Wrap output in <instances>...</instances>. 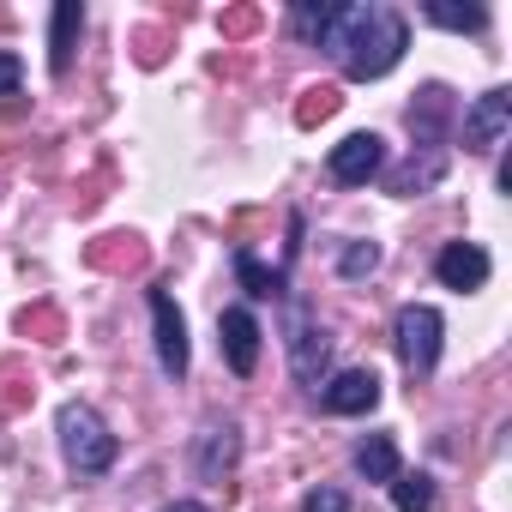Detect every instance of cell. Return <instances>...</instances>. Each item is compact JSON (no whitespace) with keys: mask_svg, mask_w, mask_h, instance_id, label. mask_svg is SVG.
<instances>
[{"mask_svg":"<svg viewBox=\"0 0 512 512\" xmlns=\"http://www.w3.org/2000/svg\"><path fill=\"white\" fill-rule=\"evenodd\" d=\"M326 49L344 61L350 79L368 85V79H386V73L404 61V49H410V25H404L392 7H338V25H332Z\"/></svg>","mask_w":512,"mask_h":512,"instance_id":"1","label":"cell"},{"mask_svg":"<svg viewBox=\"0 0 512 512\" xmlns=\"http://www.w3.org/2000/svg\"><path fill=\"white\" fill-rule=\"evenodd\" d=\"M55 428H61V452H67V464L79 476H103L115 464V452H121V440L109 434V422L91 404H61V422Z\"/></svg>","mask_w":512,"mask_h":512,"instance_id":"2","label":"cell"},{"mask_svg":"<svg viewBox=\"0 0 512 512\" xmlns=\"http://www.w3.org/2000/svg\"><path fill=\"white\" fill-rule=\"evenodd\" d=\"M392 338H398V356H404V368L422 380V374H434V362H440L446 320H440V308H422V302H410V308H398V320H392Z\"/></svg>","mask_w":512,"mask_h":512,"instance_id":"3","label":"cell"},{"mask_svg":"<svg viewBox=\"0 0 512 512\" xmlns=\"http://www.w3.org/2000/svg\"><path fill=\"white\" fill-rule=\"evenodd\" d=\"M512 127V91H482L464 109V151H494Z\"/></svg>","mask_w":512,"mask_h":512,"instance_id":"4","label":"cell"},{"mask_svg":"<svg viewBox=\"0 0 512 512\" xmlns=\"http://www.w3.org/2000/svg\"><path fill=\"white\" fill-rule=\"evenodd\" d=\"M386 163V139L380 133H350L344 145H332V181L344 187H368Z\"/></svg>","mask_w":512,"mask_h":512,"instance_id":"5","label":"cell"},{"mask_svg":"<svg viewBox=\"0 0 512 512\" xmlns=\"http://www.w3.org/2000/svg\"><path fill=\"white\" fill-rule=\"evenodd\" d=\"M151 320H157V362L169 380H181L187 374V320L169 290H151Z\"/></svg>","mask_w":512,"mask_h":512,"instance_id":"6","label":"cell"},{"mask_svg":"<svg viewBox=\"0 0 512 512\" xmlns=\"http://www.w3.org/2000/svg\"><path fill=\"white\" fill-rule=\"evenodd\" d=\"M488 272H494V260H488L476 241H446L440 260H434V278H440L446 290H482Z\"/></svg>","mask_w":512,"mask_h":512,"instance_id":"7","label":"cell"},{"mask_svg":"<svg viewBox=\"0 0 512 512\" xmlns=\"http://www.w3.org/2000/svg\"><path fill=\"white\" fill-rule=\"evenodd\" d=\"M326 362H332V338L308 320V308H296L290 314V368H296V380H320L326 374Z\"/></svg>","mask_w":512,"mask_h":512,"instance_id":"8","label":"cell"},{"mask_svg":"<svg viewBox=\"0 0 512 512\" xmlns=\"http://www.w3.org/2000/svg\"><path fill=\"white\" fill-rule=\"evenodd\" d=\"M320 404L332 416H368L380 404V374L374 368H344V374H332V386L320 392Z\"/></svg>","mask_w":512,"mask_h":512,"instance_id":"9","label":"cell"},{"mask_svg":"<svg viewBox=\"0 0 512 512\" xmlns=\"http://www.w3.org/2000/svg\"><path fill=\"white\" fill-rule=\"evenodd\" d=\"M217 344H223V362H229L235 374H253V368H260V320H253L247 308H229V314L217 320Z\"/></svg>","mask_w":512,"mask_h":512,"instance_id":"10","label":"cell"},{"mask_svg":"<svg viewBox=\"0 0 512 512\" xmlns=\"http://www.w3.org/2000/svg\"><path fill=\"white\" fill-rule=\"evenodd\" d=\"M79 31H85V7L79 0H61L55 7V25H49V73H73V49H79Z\"/></svg>","mask_w":512,"mask_h":512,"instance_id":"11","label":"cell"},{"mask_svg":"<svg viewBox=\"0 0 512 512\" xmlns=\"http://www.w3.org/2000/svg\"><path fill=\"white\" fill-rule=\"evenodd\" d=\"M235 278H241V290H247L253 302H278V296H290V278H284L278 266H266V260H253L247 247L235 253Z\"/></svg>","mask_w":512,"mask_h":512,"instance_id":"12","label":"cell"},{"mask_svg":"<svg viewBox=\"0 0 512 512\" xmlns=\"http://www.w3.org/2000/svg\"><path fill=\"white\" fill-rule=\"evenodd\" d=\"M235 452H241V440H235L229 422H223V428H205V440H199V476H205V482H223V476L235 470Z\"/></svg>","mask_w":512,"mask_h":512,"instance_id":"13","label":"cell"},{"mask_svg":"<svg viewBox=\"0 0 512 512\" xmlns=\"http://www.w3.org/2000/svg\"><path fill=\"white\" fill-rule=\"evenodd\" d=\"M356 470H362L368 482H392V476H398V446H392V434H368V440L356 446Z\"/></svg>","mask_w":512,"mask_h":512,"instance_id":"14","label":"cell"},{"mask_svg":"<svg viewBox=\"0 0 512 512\" xmlns=\"http://www.w3.org/2000/svg\"><path fill=\"white\" fill-rule=\"evenodd\" d=\"M392 506L398 512H428L434 506V476L428 470H398L392 476Z\"/></svg>","mask_w":512,"mask_h":512,"instance_id":"15","label":"cell"},{"mask_svg":"<svg viewBox=\"0 0 512 512\" xmlns=\"http://www.w3.org/2000/svg\"><path fill=\"white\" fill-rule=\"evenodd\" d=\"M332 25H338V7H332V0H320V7H296V31H302V37L326 43V37H332Z\"/></svg>","mask_w":512,"mask_h":512,"instance_id":"16","label":"cell"},{"mask_svg":"<svg viewBox=\"0 0 512 512\" xmlns=\"http://www.w3.org/2000/svg\"><path fill=\"white\" fill-rule=\"evenodd\" d=\"M428 19H434L440 31H482V25H488L482 7H428Z\"/></svg>","mask_w":512,"mask_h":512,"instance_id":"17","label":"cell"},{"mask_svg":"<svg viewBox=\"0 0 512 512\" xmlns=\"http://www.w3.org/2000/svg\"><path fill=\"white\" fill-rule=\"evenodd\" d=\"M374 266H380V247H374V241H350V247H344V260H338L344 278H368Z\"/></svg>","mask_w":512,"mask_h":512,"instance_id":"18","label":"cell"},{"mask_svg":"<svg viewBox=\"0 0 512 512\" xmlns=\"http://www.w3.org/2000/svg\"><path fill=\"white\" fill-rule=\"evenodd\" d=\"M302 512H350V494H344V488H314V494L302 500Z\"/></svg>","mask_w":512,"mask_h":512,"instance_id":"19","label":"cell"},{"mask_svg":"<svg viewBox=\"0 0 512 512\" xmlns=\"http://www.w3.org/2000/svg\"><path fill=\"white\" fill-rule=\"evenodd\" d=\"M19 85H25V61L0 49V97H19Z\"/></svg>","mask_w":512,"mask_h":512,"instance_id":"20","label":"cell"},{"mask_svg":"<svg viewBox=\"0 0 512 512\" xmlns=\"http://www.w3.org/2000/svg\"><path fill=\"white\" fill-rule=\"evenodd\" d=\"M308 97H314V103L302 109V121H314V115H332V109H338V91H308Z\"/></svg>","mask_w":512,"mask_h":512,"instance_id":"21","label":"cell"},{"mask_svg":"<svg viewBox=\"0 0 512 512\" xmlns=\"http://www.w3.org/2000/svg\"><path fill=\"white\" fill-rule=\"evenodd\" d=\"M169 512H211V506H199V500H181V506H169Z\"/></svg>","mask_w":512,"mask_h":512,"instance_id":"22","label":"cell"}]
</instances>
